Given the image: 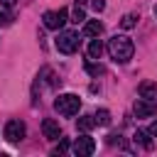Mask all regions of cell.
Segmentation results:
<instances>
[{"label":"cell","instance_id":"603a6c76","mask_svg":"<svg viewBox=\"0 0 157 157\" xmlns=\"http://www.w3.org/2000/svg\"><path fill=\"white\" fill-rule=\"evenodd\" d=\"M155 17H157V5H155Z\"/></svg>","mask_w":157,"mask_h":157},{"label":"cell","instance_id":"e0dca14e","mask_svg":"<svg viewBox=\"0 0 157 157\" xmlns=\"http://www.w3.org/2000/svg\"><path fill=\"white\" fill-rule=\"evenodd\" d=\"M69 150V140H59V145L54 147V155H64Z\"/></svg>","mask_w":157,"mask_h":157},{"label":"cell","instance_id":"6da1fadb","mask_svg":"<svg viewBox=\"0 0 157 157\" xmlns=\"http://www.w3.org/2000/svg\"><path fill=\"white\" fill-rule=\"evenodd\" d=\"M108 54H110L113 61H118V64H128V61L132 59V54H135V44H132L130 37H125V34H115V37L108 42Z\"/></svg>","mask_w":157,"mask_h":157},{"label":"cell","instance_id":"ac0fdd59","mask_svg":"<svg viewBox=\"0 0 157 157\" xmlns=\"http://www.w3.org/2000/svg\"><path fill=\"white\" fill-rule=\"evenodd\" d=\"M86 69H88V74H93V76H98V74H103V66H96V64H88Z\"/></svg>","mask_w":157,"mask_h":157},{"label":"cell","instance_id":"3957f363","mask_svg":"<svg viewBox=\"0 0 157 157\" xmlns=\"http://www.w3.org/2000/svg\"><path fill=\"white\" fill-rule=\"evenodd\" d=\"M56 49L61 52V54H74L76 49H78V44H81V39H78V32H71V29H66V32H59V37H56Z\"/></svg>","mask_w":157,"mask_h":157},{"label":"cell","instance_id":"ffe728a7","mask_svg":"<svg viewBox=\"0 0 157 157\" xmlns=\"http://www.w3.org/2000/svg\"><path fill=\"white\" fill-rule=\"evenodd\" d=\"M10 22H12V17H10L7 12H2V10H0V25H10Z\"/></svg>","mask_w":157,"mask_h":157},{"label":"cell","instance_id":"4fadbf2b","mask_svg":"<svg viewBox=\"0 0 157 157\" xmlns=\"http://www.w3.org/2000/svg\"><path fill=\"white\" fill-rule=\"evenodd\" d=\"M135 142H137V145H142L145 150H150V147H152V140H150V132H147V130H137V132H135Z\"/></svg>","mask_w":157,"mask_h":157},{"label":"cell","instance_id":"7c38bea8","mask_svg":"<svg viewBox=\"0 0 157 157\" xmlns=\"http://www.w3.org/2000/svg\"><path fill=\"white\" fill-rule=\"evenodd\" d=\"M93 125H96V118H93V115H81V118L76 120V128H78L81 132H88Z\"/></svg>","mask_w":157,"mask_h":157},{"label":"cell","instance_id":"8fae6325","mask_svg":"<svg viewBox=\"0 0 157 157\" xmlns=\"http://www.w3.org/2000/svg\"><path fill=\"white\" fill-rule=\"evenodd\" d=\"M101 54H103V44H101V39L96 37V39H91V44H88V59H101Z\"/></svg>","mask_w":157,"mask_h":157},{"label":"cell","instance_id":"d6986e66","mask_svg":"<svg viewBox=\"0 0 157 157\" xmlns=\"http://www.w3.org/2000/svg\"><path fill=\"white\" fill-rule=\"evenodd\" d=\"M91 7H93L96 12H101V10L105 7V2H103V0H91Z\"/></svg>","mask_w":157,"mask_h":157},{"label":"cell","instance_id":"44dd1931","mask_svg":"<svg viewBox=\"0 0 157 157\" xmlns=\"http://www.w3.org/2000/svg\"><path fill=\"white\" fill-rule=\"evenodd\" d=\"M147 132H150V135H152V137H157V120H155V123H152V125H150V130H147Z\"/></svg>","mask_w":157,"mask_h":157},{"label":"cell","instance_id":"5bb4252c","mask_svg":"<svg viewBox=\"0 0 157 157\" xmlns=\"http://www.w3.org/2000/svg\"><path fill=\"white\" fill-rule=\"evenodd\" d=\"M86 20V12H83V5H74V12H71V22H83Z\"/></svg>","mask_w":157,"mask_h":157},{"label":"cell","instance_id":"5b68a950","mask_svg":"<svg viewBox=\"0 0 157 157\" xmlns=\"http://www.w3.org/2000/svg\"><path fill=\"white\" fill-rule=\"evenodd\" d=\"M22 137H25V123L22 120H7V125H5V140L12 142V145H17V142H22Z\"/></svg>","mask_w":157,"mask_h":157},{"label":"cell","instance_id":"30bf717a","mask_svg":"<svg viewBox=\"0 0 157 157\" xmlns=\"http://www.w3.org/2000/svg\"><path fill=\"white\" fill-rule=\"evenodd\" d=\"M83 34H86V37H101V34H103V22L88 20V22L83 25Z\"/></svg>","mask_w":157,"mask_h":157},{"label":"cell","instance_id":"9c48e42d","mask_svg":"<svg viewBox=\"0 0 157 157\" xmlns=\"http://www.w3.org/2000/svg\"><path fill=\"white\" fill-rule=\"evenodd\" d=\"M137 93H140V98L155 101V98H157V83H155V81H142V83L137 86Z\"/></svg>","mask_w":157,"mask_h":157},{"label":"cell","instance_id":"9a60e30c","mask_svg":"<svg viewBox=\"0 0 157 157\" xmlns=\"http://www.w3.org/2000/svg\"><path fill=\"white\" fill-rule=\"evenodd\" d=\"M135 22H137V15H135V12H128V15L120 20V27H123V29H130V27H135Z\"/></svg>","mask_w":157,"mask_h":157},{"label":"cell","instance_id":"2e32d148","mask_svg":"<svg viewBox=\"0 0 157 157\" xmlns=\"http://www.w3.org/2000/svg\"><path fill=\"white\" fill-rule=\"evenodd\" d=\"M93 118H96V125H108L110 123V113L108 110H98Z\"/></svg>","mask_w":157,"mask_h":157},{"label":"cell","instance_id":"7402d4cb","mask_svg":"<svg viewBox=\"0 0 157 157\" xmlns=\"http://www.w3.org/2000/svg\"><path fill=\"white\" fill-rule=\"evenodd\" d=\"M2 7H15V0H0Z\"/></svg>","mask_w":157,"mask_h":157},{"label":"cell","instance_id":"ba28073f","mask_svg":"<svg viewBox=\"0 0 157 157\" xmlns=\"http://www.w3.org/2000/svg\"><path fill=\"white\" fill-rule=\"evenodd\" d=\"M42 132H44L47 140H59L61 137V128H59V123L54 118H44L42 120Z\"/></svg>","mask_w":157,"mask_h":157},{"label":"cell","instance_id":"52a82bcc","mask_svg":"<svg viewBox=\"0 0 157 157\" xmlns=\"http://www.w3.org/2000/svg\"><path fill=\"white\" fill-rule=\"evenodd\" d=\"M132 110H135V115H137V118H152V115L157 113V105H155V101L137 98V101H135V105H132Z\"/></svg>","mask_w":157,"mask_h":157},{"label":"cell","instance_id":"277c9868","mask_svg":"<svg viewBox=\"0 0 157 157\" xmlns=\"http://www.w3.org/2000/svg\"><path fill=\"white\" fill-rule=\"evenodd\" d=\"M66 22H69V12H66L64 7H61V10H47V12H44V27H47V29H56V32H59Z\"/></svg>","mask_w":157,"mask_h":157},{"label":"cell","instance_id":"8992f818","mask_svg":"<svg viewBox=\"0 0 157 157\" xmlns=\"http://www.w3.org/2000/svg\"><path fill=\"white\" fill-rule=\"evenodd\" d=\"M93 152H96V142H93V137H88V135L76 137V142H74V155H78V157H88V155H93Z\"/></svg>","mask_w":157,"mask_h":157},{"label":"cell","instance_id":"7a4b0ae2","mask_svg":"<svg viewBox=\"0 0 157 157\" xmlns=\"http://www.w3.org/2000/svg\"><path fill=\"white\" fill-rule=\"evenodd\" d=\"M54 108H56L59 115L71 118V115L78 113V108H81V98H78L76 93H61V96L54 101Z\"/></svg>","mask_w":157,"mask_h":157}]
</instances>
